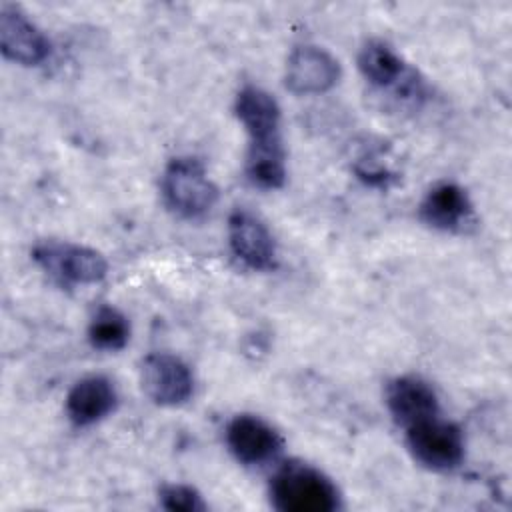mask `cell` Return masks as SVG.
I'll use <instances>...</instances> for the list:
<instances>
[{
    "label": "cell",
    "instance_id": "cell-4",
    "mask_svg": "<svg viewBox=\"0 0 512 512\" xmlns=\"http://www.w3.org/2000/svg\"><path fill=\"white\" fill-rule=\"evenodd\" d=\"M32 260L62 288L96 284L108 274V262L98 250L66 240L38 242Z\"/></svg>",
    "mask_w": 512,
    "mask_h": 512
},
{
    "label": "cell",
    "instance_id": "cell-5",
    "mask_svg": "<svg viewBox=\"0 0 512 512\" xmlns=\"http://www.w3.org/2000/svg\"><path fill=\"white\" fill-rule=\"evenodd\" d=\"M406 444L418 464L434 472L454 470L464 460V434L438 414L406 428Z\"/></svg>",
    "mask_w": 512,
    "mask_h": 512
},
{
    "label": "cell",
    "instance_id": "cell-10",
    "mask_svg": "<svg viewBox=\"0 0 512 512\" xmlns=\"http://www.w3.org/2000/svg\"><path fill=\"white\" fill-rule=\"evenodd\" d=\"M226 444L240 464L262 466L282 452L284 440L260 416L238 414L226 426Z\"/></svg>",
    "mask_w": 512,
    "mask_h": 512
},
{
    "label": "cell",
    "instance_id": "cell-9",
    "mask_svg": "<svg viewBox=\"0 0 512 512\" xmlns=\"http://www.w3.org/2000/svg\"><path fill=\"white\" fill-rule=\"evenodd\" d=\"M0 50L4 58L22 64L38 66L50 52L48 36L14 4L0 6Z\"/></svg>",
    "mask_w": 512,
    "mask_h": 512
},
{
    "label": "cell",
    "instance_id": "cell-14",
    "mask_svg": "<svg viewBox=\"0 0 512 512\" xmlns=\"http://www.w3.org/2000/svg\"><path fill=\"white\" fill-rule=\"evenodd\" d=\"M358 68L366 82L376 88H400L412 84L414 72L402 56L384 40H368L358 52Z\"/></svg>",
    "mask_w": 512,
    "mask_h": 512
},
{
    "label": "cell",
    "instance_id": "cell-15",
    "mask_svg": "<svg viewBox=\"0 0 512 512\" xmlns=\"http://www.w3.org/2000/svg\"><path fill=\"white\" fill-rule=\"evenodd\" d=\"M88 340L98 350H122L130 340V322L118 308L98 306L88 324Z\"/></svg>",
    "mask_w": 512,
    "mask_h": 512
},
{
    "label": "cell",
    "instance_id": "cell-11",
    "mask_svg": "<svg viewBox=\"0 0 512 512\" xmlns=\"http://www.w3.org/2000/svg\"><path fill=\"white\" fill-rule=\"evenodd\" d=\"M420 220L440 232H462L474 218L468 192L456 182H440L426 192L418 206Z\"/></svg>",
    "mask_w": 512,
    "mask_h": 512
},
{
    "label": "cell",
    "instance_id": "cell-2",
    "mask_svg": "<svg viewBox=\"0 0 512 512\" xmlns=\"http://www.w3.org/2000/svg\"><path fill=\"white\" fill-rule=\"evenodd\" d=\"M270 502L280 512H334L340 492L322 470L290 460L272 476Z\"/></svg>",
    "mask_w": 512,
    "mask_h": 512
},
{
    "label": "cell",
    "instance_id": "cell-12",
    "mask_svg": "<svg viewBox=\"0 0 512 512\" xmlns=\"http://www.w3.org/2000/svg\"><path fill=\"white\" fill-rule=\"evenodd\" d=\"M386 406L392 418L404 428H410L440 412L434 388L424 378L414 374L396 376L388 382Z\"/></svg>",
    "mask_w": 512,
    "mask_h": 512
},
{
    "label": "cell",
    "instance_id": "cell-8",
    "mask_svg": "<svg viewBox=\"0 0 512 512\" xmlns=\"http://www.w3.org/2000/svg\"><path fill=\"white\" fill-rule=\"evenodd\" d=\"M228 242L232 254L250 270L266 272L278 266V250L268 226L248 210L228 216Z\"/></svg>",
    "mask_w": 512,
    "mask_h": 512
},
{
    "label": "cell",
    "instance_id": "cell-7",
    "mask_svg": "<svg viewBox=\"0 0 512 512\" xmlns=\"http://www.w3.org/2000/svg\"><path fill=\"white\" fill-rule=\"evenodd\" d=\"M340 74V62L326 48L304 44L290 52L284 84L298 96L322 94L338 84Z\"/></svg>",
    "mask_w": 512,
    "mask_h": 512
},
{
    "label": "cell",
    "instance_id": "cell-16",
    "mask_svg": "<svg viewBox=\"0 0 512 512\" xmlns=\"http://www.w3.org/2000/svg\"><path fill=\"white\" fill-rule=\"evenodd\" d=\"M158 504L170 512H204L208 508L202 494L188 484H164L158 490Z\"/></svg>",
    "mask_w": 512,
    "mask_h": 512
},
{
    "label": "cell",
    "instance_id": "cell-3",
    "mask_svg": "<svg viewBox=\"0 0 512 512\" xmlns=\"http://www.w3.org/2000/svg\"><path fill=\"white\" fill-rule=\"evenodd\" d=\"M160 186L166 206L186 220L206 216L218 200V186L208 176L204 164L192 156L170 160Z\"/></svg>",
    "mask_w": 512,
    "mask_h": 512
},
{
    "label": "cell",
    "instance_id": "cell-6",
    "mask_svg": "<svg viewBox=\"0 0 512 512\" xmlns=\"http://www.w3.org/2000/svg\"><path fill=\"white\" fill-rule=\"evenodd\" d=\"M144 394L158 406H182L194 394V376L188 364L168 352H152L140 364Z\"/></svg>",
    "mask_w": 512,
    "mask_h": 512
},
{
    "label": "cell",
    "instance_id": "cell-13",
    "mask_svg": "<svg viewBox=\"0 0 512 512\" xmlns=\"http://www.w3.org/2000/svg\"><path fill=\"white\" fill-rule=\"evenodd\" d=\"M118 406V392L110 378L94 374L78 380L66 396V414L78 428L92 426Z\"/></svg>",
    "mask_w": 512,
    "mask_h": 512
},
{
    "label": "cell",
    "instance_id": "cell-1",
    "mask_svg": "<svg viewBox=\"0 0 512 512\" xmlns=\"http://www.w3.org/2000/svg\"><path fill=\"white\" fill-rule=\"evenodd\" d=\"M234 114L248 134L246 176L262 190L282 188L286 182V150L280 132V106L258 86H244L234 100Z\"/></svg>",
    "mask_w": 512,
    "mask_h": 512
}]
</instances>
